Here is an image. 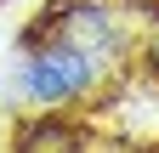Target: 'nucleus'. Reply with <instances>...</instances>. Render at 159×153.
<instances>
[{
    "label": "nucleus",
    "instance_id": "f257e3e1",
    "mask_svg": "<svg viewBox=\"0 0 159 153\" xmlns=\"http://www.w3.org/2000/svg\"><path fill=\"white\" fill-rule=\"evenodd\" d=\"M97 74H102V57H85L63 40H51V46H40L17 63V97L29 108H57L68 97H85L97 85Z\"/></svg>",
    "mask_w": 159,
    "mask_h": 153
},
{
    "label": "nucleus",
    "instance_id": "f03ea898",
    "mask_svg": "<svg viewBox=\"0 0 159 153\" xmlns=\"http://www.w3.org/2000/svg\"><path fill=\"white\" fill-rule=\"evenodd\" d=\"M57 40L74 46V51H85V57H108V46H114V23H108L102 6H74L63 23H57Z\"/></svg>",
    "mask_w": 159,
    "mask_h": 153
},
{
    "label": "nucleus",
    "instance_id": "7ed1b4c3",
    "mask_svg": "<svg viewBox=\"0 0 159 153\" xmlns=\"http://www.w3.org/2000/svg\"><path fill=\"white\" fill-rule=\"evenodd\" d=\"M17 153H80V136H74L68 125L46 119V125H29V130H23Z\"/></svg>",
    "mask_w": 159,
    "mask_h": 153
}]
</instances>
